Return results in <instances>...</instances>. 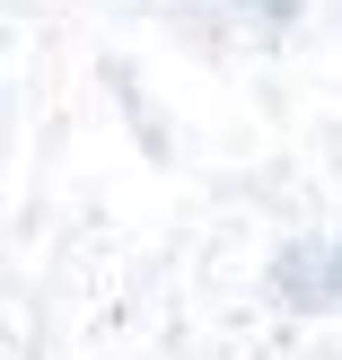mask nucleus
Instances as JSON below:
<instances>
[{"instance_id":"f257e3e1","label":"nucleus","mask_w":342,"mask_h":360,"mask_svg":"<svg viewBox=\"0 0 342 360\" xmlns=\"http://www.w3.org/2000/svg\"><path fill=\"white\" fill-rule=\"evenodd\" d=\"M272 290H281V308H298V316H325V308H342V229L281 246Z\"/></svg>"},{"instance_id":"f03ea898","label":"nucleus","mask_w":342,"mask_h":360,"mask_svg":"<svg viewBox=\"0 0 342 360\" xmlns=\"http://www.w3.org/2000/svg\"><path fill=\"white\" fill-rule=\"evenodd\" d=\"M237 9H246V18H263V27H290L308 0H237Z\"/></svg>"}]
</instances>
